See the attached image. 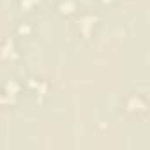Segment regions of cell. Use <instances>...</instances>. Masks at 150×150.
<instances>
[{
  "mask_svg": "<svg viewBox=\"0 0 150 150\" xmlns=\"http://www.w3.org/2000/svg\"><path fill=\"white\" fill-rule=\"evenodd\" d=\"M67 2H69V4H65V0L58 2L57 9H58L60 14H71V13H74V9H76V4H74L72 0H67Z\"/></svg>",
  "mask_w": 150,
  "mask_h": 150,
  "instance_id": "6da1fadb",
  "label": "cell"
}]
</instances>
